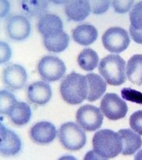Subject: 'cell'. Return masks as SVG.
<instances>
[{"instance_id": "7a4b0ae2", "label": "cell", "mask_w": 142, "mask_h": 160, "mask_svg": "<svg viewBox=\"0 0 142 160\" xmlns=\"http://www.w3.org/2000/svg\"><path fill=\"white\" fill-rule=\"evenodd\" d=\"M60 93L64 101L70 105H78L84 102L88 93L86 77L76 72L69 73L61 82Z\"/></svg>"}, {"instance_id": "6da1fadb", "label": "cell", "mask_w": 142, "mask_h": 160, "mask_svg": "<svg viewBox=\"0 0 142 160\" xmlns=\"http://www.w3.org/2000/svg\"><path fill=\"white\" fill-rule=\"evenodd\" d=\"M93 151L89 153L98 159L115 157L122 152V140L119 133L108 129L97 131L92 140Z\"/></svg>"}, {"instance_id": "1f68e13d", "label": "cell", "mask_w": 142, "mask_h": 160, "mask_svg": "<svg viewBox=\"0 0 142 160\" xmlns=\"http://www.w3.org/2000/svg\"><path fill=\"white\" fill-rule=\"evenodd\" d=\"M134 159H137V160H141L142 159V150H140L138 153L135 156Z\"/></svg>"}, {"instance_id": "8fae6325", "label": "cell", "mask_w": 142, "mask_h": 160, "mask_svg": "<svg viewBox=\"0 0 142 160\" xmlns=\"http://www.w3.org/2000/svg\"><path fill=\"white\" fill-rule=\"evenodd\" d=\"M0 150L4 156H15L21 149V140L16 133L1 125Z\"/></svg>"}, {"instance_id": "d4e9b609", "label": "cell", "mask_w": 142, "mask_h": 160, "mask_svg": "<svg viewBox=\"0 0 142 160\" xmlns=\"http://www.w3.org/2000/svg\"><path fill=\"white\" fill-rule=\"evenodd\" d=\"M130 20L133 28L136 30H142V1L137 2L130 12Z\"/></svg>"}, {"instance_id": "7c38bea8", "label": "cell", "mask_w": 142, "mask_h": 160, "mask_svg": "<svg viewBox=\"0 0 142 160\" xmlns=\"http://www.w3.org/2000/svg\"><path fill=\"white\" fill-rule=\"evenodd\" d=\"M56 127L51 123L46 121L39 122L32 127L30 131V136L35 143L40 145L49 144L56 138Z\"/></svg>"}, {"instance_id": "5bb4252c", "label": "cell", "mask_w": 142, "mask_h": 160, "mask_svg": "<svg viewBox=\"0 0 142 160\" xmlns=\"http://www.w3.org/2000/svg\"><path fill=\"white\" fill-rule=\"evenodd\" d=\"M122 140V152L123 156L134 154L142 145V139L135 131L130 129H122L119 131Z\"/></svg>"}, {"instance_id": "f546056e", "label": "cell", "mask_w": 142, "mask_h": 160, "mask_svg": "<svg viewBox=\"0 0 142 160\" xmlns=\"http://www.w3.org/2000/svg\"><path fill=\"white\" fill-rule=\"evenodd\" d=\"M11 49L7 43L1 42V63H4L9 60L11 57Z\"/></svg>"}, {"instance_id": "9c48e42d", "label": "cell", "mask_w": 142, "mask_h": 160, "mask_svg": "<svg viewBox=\"0 0 142 160\" xmlns=\"http://www.w3.org/2000/svg\"><path fill=\"white\" fill-rule=\"evenodd\" d=\"M27 81L26 70L22 66L12 64L3 71V81L11 90H19L24 87Z\"/></svg>"}, {"instance_id": "3957f363", "label": "cell", "mask_w": 142, "mask_h": 160, "mask_svg": "<svg viewBox=\"0 0 142 160\" xmlns=\"http://www.w3.org/2000/svg\"><path fill=\"white\" fill-rule=\"evenodd\" d=\"M98 70L110 85L119 86L126 81V62L118 55H109L101 60Z\"/></svg>"}, {"instance_id": "ac0fdd59", "label": "cell", "mask_w": 142, "mask_h": 160, "mask_svg": "<svg viewBox=\"0 0 142 160\" xmlns=\"http://www.w3.org/2000/svg\"><path fill=\"white\" fill-rule=\"evenodd\" d=\"M73 40L82 45H89L95 42L98 37V31L91 24H81L73 31Z\"/></svg>"}, {"instance_id": "4dcf8cb0", "label": "cell", "mask_w": 142, "mask_h": 160, "mask_svg": "<svg viewBox=\"0 0 142 160\" xmlns=\"http://www.w3.org/2000/svg\"><path fill=\"white\" fill-rule=\"evenodd\" d=\"M130 34L133 40L138 44H142V30H136L132 26L130 27Z\"/></svg>"}, {"instance_id": "2e32d148", "label": "cell", "mask_w": 142, "mask_h": 160, "mask_svg": "<svg viewBox=\"0 0 142 160\" xmlns=\"http://www.w3.org/2000/svg\"><path fill=\"white\" fill-rule=\"evenodd\" d=\"M65 12L69 20L82 21L89 16L91 7L88 1H67L65 5Z\"/></svg>"}, {"instance_id": "cb8c5ba5", "label": "cell", "mask_w": 142, "mask_h": 160, "mask_svg": "<svg viewBox=\"0 0 142 160\" xmlns=\"http://www.w3.org/2000/svg\"><path fill=\"white\" fill-rule=\"evenodd\" d=\"M1 113L8 115L14 105L17 103V99L12 93L7 90H2L1 94Z\"/></svg>"}, {"instance_id": "7402d4cb", "label": "cell", "mask_w": 142, "mask_h": 160, "mask_svg": "<svg viewBox=\"0 0 142 160\" xmlns=\"http://www.w3.org/2000/svg\"><path fill=\"white\" fill-rule=\"evenodd\" d=\"M99 57L91 48H85L78 56L77 62L80 67L86 71H91L97 67Z\"/></svg>"}, {"instance_id": "4316f807", "label": "cell", "mask_w": 142, "mask_h": 160, "mask_svg": "<svg viewBox=\"0 0 142 160\" xmlns=\"http://www.w3.org/2000/svg\"><path fill=\"white\" fill-rule=\"evenodd\" d=\"M130 126L133 131L142 135V110L137 111L130 116Z\"/></svg>"}, {"instance_id": "30bf717a", "label": "cell", "mask_w": 142, "mask_h": 160, "mask_svg": "<svg viewBox=\"0 0 142 160\" xmlns=\"http://www.w3.org/2000/svg\"><path fill=\"white\" fill-rule=\"evenodd\" d=\"M7 32L9 38L13 40H25L31 33L29 20L23 16H13L8 21Z\"/></svg>"}, {"instance_id": "9a60e30c", "label": "cell", "mask_w": 142, "mask_h": 160, "mask_svg": "<svg viewBox=\"0 0 142 160\" xmlns=\"http://www.w3.org/2000/svg\"><path fill=\"white\" fill-rule=\"evenodd\" d=\"M70 37L63 30H58L44 37V45L49 52H61L68 47Z\"/></svg>"}, {"instance_id": "d6986e66", "label": "cell", "mask_w": 142, "mask_h": 160, "mask_svg": "<svg viewBox=\"0 0 142 160\" xmlns=\"http://www.w3.org/2000/svg\"><path fill=\"white\" fill-rule=\"evenodd\" d=\"M8 116L14 124L18 126L25 125L29 122L31 117V107L26 102H17Z\"/></svg>"}, {"instance_id": "484cf974", "label": "cell", "mask_w": 142, "mask_h": 160, "mask_svg": "<svg viewBox=\"0 0 142 160\" xmlns=\"http://www.w3.org/2000/svg\"><path fill=\"white\" fill-rule=\"evenodd\" d=\"M121 95L123 99L142 105V93L138 91L130 88H124L121 90Z\"/></svg>"}, {"instance_id": "5b68a950", "label": "cell", "mask_w": 142, "mask_h": 160, "mask_svg": "<svg viewBox=\"0 0 142 160\" xmlns=\"http://www.w3.org/2000/svg\"><path fill=\"white\" fill-rule=\"evenodd\" d=\"M105 48L113 53H120L126 50L130 43L129 34L123 28H111L102 35Z\"/></svg>"}, {"instance_id": "603a6c76", "label": "cell", "mask_w": 142, "mask_h": 160, "mask_svg": "<svg viewBox=\"0 0 142 160\" xmlns=\"http://www.w3.org/2000/svg\"><path fill=\"white\" fill-rule=\"evenodd\" d=\"M22 9L29 17H43L48 8L46 1H24L22 2Z\"/></svg>"}, {"instance_id": "ba28073f", "label": "cell", "mask_w": 142, "mask_h": 160, "mask_svg": "<svg viewBox=\"0 0 142 160\" xmlns=\"http://www.w3.org/2000/svg\"><path fill=\"white\" fill-rule=\"evenodd\" d=\"M76 120L79 126L87 131H97L101 128L103 115L101 109L91 105H84L77 110Z\"/></svg>"}, {"instance_id": "ffe728a7", "label": "cell", "mask_w": 142, "mask_h": 160, "mask_svg": "<svg viewBox=\"0 0 142 160\" xmlns=\"http://www.w3.org/2000/svg\"><path fill=\"white\" fill-rule=\"evenodd\" d=\"M37 28L39 32L45 37L58 30H63V24L58 16L54 14H45L40 17Z\"/></svg>"}, {"instance_id": "8992f818", "label": "cell", "mask_w": 142, "mask_h": 160, "mask_svg": "<svg viewBox=\"0 0 142 160\" xmlns=\"http://www.w3.org/2000/svg\"><path fill=\"white\" fill-rule=\"evenodd\" d=\"M37 70L42 79L48 82L59 81L66 72L63 61L54 56H46L42 58L37 66Z\"/></svg>"}, {"instance_id": "f1b7e54d", "label": "cell", "mask_w": 142, "mask_h": 160, "mask_svg": "<svg viewBox=\"0 0 142 160\" xmlns=\"http://www.w3.org/2000/svg\"><path fill=\"white\" fill-rule=\"evenodd\" d=\"M134 4V1H113L112 6L115 12L120 13H124L130 9Z\"/></svg>"}, {"instance_id": "83f0119b", "label": "cell", "mask_w": 142, "mask_h": 160, "mask_svg": "<svg viewBox=\"0 0 142 160\" xmlns=\"http://www.w3.org/2000/svg\"><path fill=\"white\" fill-rule=\"evenodd\" d=\"M91 11L95 14H101L105 12L109 7V1H88Z\"/></svg>"}, {"instance_id": "e0dca14e", "label": "cell", "mask_w": 142, "mask_h": 160, "mask_svg": "<svg viewBox=\"0 0 142 160\" xmlns=\"http://www.w3.org/2000/svg\"><path fill=\"white\" fill-rule=\"evenodd\" d=\"M88 86L87 99L89 102H95L101 98L106 91V82L98 74L88 73L86 76Z\"/></svg>"}, {"instance_id": "4fadbf2b", "label": "cell", "mask_w": 142, "mask_h": 160, "mask_svg": "<svg viewBox=\"0 0 142 160\" xmlns=\"http://www.w3.org/2000/svg\"><path fill=\"white\" fill-rule=\"evenodd\" d=\"M27 97L31 102L43 106L51 99V89L44 81L34 82L28 86Z\"/></svg>"}, {"instance_id": "52a82bcc", "label": "cell", "mask_w": 142, "mask_h": 160, "mask_svg": "<svg viewBox=\"0 0 142 160\" xmlns=\"http://www.w3.org/2000/svg\"><path fill=\"white\" fill-rule=\"evenodd\" d=\"M100 109L108 119L117 120L126 117L128 107L126 102L116 94L108 93L101 99Z\"/></svg>"}, {"instance_id": "44dd1931", "label": "cell", "mask_w": 142, "mask_h": 160, "mask_svg": "<svg viewBox=\"0 0 142 160\" xmlns=\"http://www.w3.org/2000/svg\"><path fill=\"white\" fill-rule=\"evenodd\" d=\"M127 78L132 84H142V55L133 56L128 60L126 67Z\"/></svg>"}, {"instance_id": "277c9868", "label": "cell", "mask_w": 142, "mask_h": 160, "mask_svg": "<svg viewBox=\"0 0 142 160\" xmlns=\"http://www.w3.org/2000/svg\"><path fill=\"white\" fill-rule=\"evenodd\" d=\"M59 142L63 147L70 151H76L85 145L86 134L79 125L67 122L60 127L58 132Z\"/></svg>"}]
</instances>
